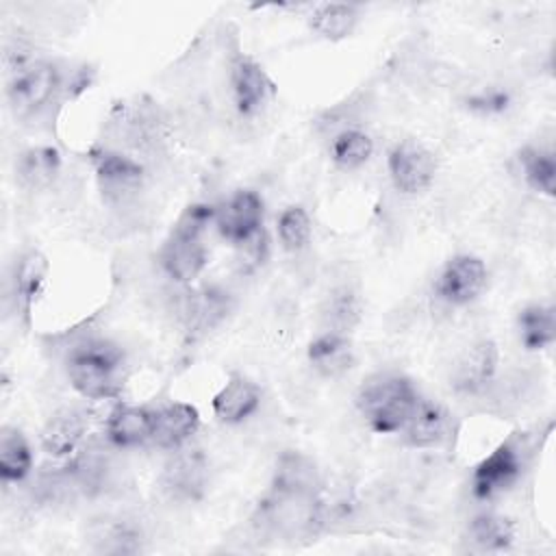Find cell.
<instances>
[{
  "mask_svg": "<svg viewBox=\"0 0 556 556\" xmlns=\"http://www.w3.org/2000/svg\"><path fill=\"white\" fill-rule=\"evenodd\" d=\"M254 530L274 541L304 543L324 528L321 482L313 460L300 452H285L252 513Z\"/></svg>",
  "mask_w": 556,
  "mask_h": 556,
  "instance_id": "6da1fadb",
  "label": "cell"
},
{
  "mask_svg": "<svg viewBox=\"0 0 556 556\" xmlns=\"http://www.w3.org/2000/svg\"><path fill=\"white\" fill-rule=\"evenodd\" d=\"M122 350L98 337L76 341L65 356L67 380L87 400L115 397L122 389Z\"/></svg>",
  "mask_w": 556,
  "mask_h": 556,
  "instance_id": "7a4b0ae2",
  "label": "cell"
},
{
  "mask_svg": "<svg viewBox=\"0 0 556 556\" xmlns=\"http://www.w3.org/2000/svg\"><path fill=\"white\" fill-rule=\"evenodd\" d=\"M211 222H215L211 204L195 202L180 213L159 252V263L172 280L187 285L202 274L208 258L204 232Z\"/></svg>",
  "mask_w": 556,
  "mask_h": 556,
  "instance_id": "3957f363",
  "label": "cell"
},
{
  "mask_svg": "<svg viewBox=\"0 0 556 556\" xmlns=\"http://www.w3.org/2000/svg\"><path fill=\"white\" fill-rule=\"evenodd\" d=\"M419 397V391L406 376L380 371L363 380L356 391V406L374 432L395 434L406 426Z\"/></svg>",
  "mask_w": 556,
  "mask_h": 556,
  "instance_id": "277c9868",
  "label": "cell"
},
{
  "mask_svg": "<svg viewBox=\"0 0 556 556\" xmlns=\"http://www.w3.org/2000/svg\"><path fill=\"white\" fill-rule=\"evenodd\" d=\"M63 89L61 70L50 61H33L13 74L9 104L15 117H33L48 109Z\"/></svg>",
  "mask_w": 556,
  "mask_h": 556,
  "instance_id": "5b68a950",
  "label": "cell"
},
{
  "mask_svg": "<svg viewBox=\"0 0 556 556\" xmlns=\"http://www.w3.org/2000/svg\"><path fill=\"white\" fill-rule=\"evenodd\" d=\"M526 465L523 443L517 437L500 443L482 458L471 473V493L476 500H493L506 493L521 478Z\"/></svg>",
  "mask_w": 556,
  "mask_h": 556,
  "instance_id": "8992f818",
  "label": "cell"
},
{
  "mask_svg": "<svg viewBox=\"0 0 556 556\" xmlns=\"http://www.w3.org/2000/svg\"><path fill=\"white\" fill-rule=\"evenodd\" d=\"M389 178L393 187L404 195H417L426 191L437 174L434 154L415 139L397 141L387 156Z\"/></svg>",
  "mask_w": 556,
  "mask_h": 556,
  "instance_id": "52a82bcc",
  "label": "cell"
},
{
  "mask_svg": "<svg viewBox=\"0 0 556 556\" xmlns=\"http://www.w3.org/2000/svg\"><path fill=\"white\" fill-rule=\"evenodd\" d=\"M486 285V265L471 254L452 256L437 276L434 293L450 306L469 304Z\"/></svg>",
  "mask_w": 556,
  "mask_h": 556,
  "instance_id": "ba28073f",
  "label": "cell"
},
{
  "mask_svg": "<svg viewBox=\"0 0 556 556\" xmlns=\"http://www.w3.org/2000/svg\"><path fill=\"white\" fill-rule=\"evenodd\" d=\"M91 163L106 202L122 204L139 191L143 180V167L132 156L115 150H96L91 154Z\"/></svg>",
  "mask_w": 556,
  "mask_h": 556,
  "instance_id": "9c48e42d",
  "label": "cell"
},
{
  "mask_svg": "<svg viewBox=\"0 0 556 556\" xmlns=\"http://www.w3.org/2000/svg\"><path fill=\"white\" fill-rule=\"evenodd\" d=\"M263 224V200L256 191L241 189L215 206V226L232 243L252 241Z\"/></svg>",
  "mask_w": 556,
  "mask_h": 556,
  "instance_id": "30bf717a",
  "label": "cell"
},
{
  "mask_svg": "<svg viewBox=\"0 0 556 556\" xmlns=\"http://www.w3.org/2000/svg\"><path fill=\"white\" fill-rule=\"evenodd\" d=\"M208 480V465L200 450L195 447H176L169 460L163 467V489L169 493V497L180 502H193L198 500Z\"/></svg>",
  "mask_w": 556,
  "mask_h": 556,
  "instance_id": "8fae6325",
  "label": "cell"
},
{
  "mask_svg": "<svg viewBox=\"0 0 556 556\" xmlns=\"http://www.w3.org/2000/svg\"><path fill=\"white\" fill-rule=\"evenodd\" d=\"M198 428L200 415L195 406L187 402H169L154 408V432L150 443L163 450H176L182 447Z\"/></svg>",
  "mask_w": 556,
  "mask_h": 556,
  "instance_id": "7c38bea8",
  "label": "cell"
},
{
  "mask_svg": "<svg viewBox=\"0 0 556 556\" xmlns=\"http://www.w3.org/2000/svg\"><path fill=\"white\" fill-rule=\"evenodd\" d=\"M230 87L237 111L241 115H252L267 102L274 85L256 61L239 56L230 67Z\"/></svg>",
  "mask_w": 556,
  "mask_h": 556,
  "instance_id": "4fadbf2b",
  "label": "cell"
},
{
  "mask_svg": "<svg viewBox=\"0 0 556 556\" xmlns=\"http://www.w3.org/2000/svg\"><path fill=\"white\" fill-rule=\"evenodd\" d=\"M48 274V261L39 250H26L17 256L11 274V295L15 302V311L28 324L33 304L43 289Z\"/></svg>",
  "mask_w": 556,
  "mask_h": 556,
  "instance_id": "5bb4252c",
  "label": "cell"
},
{
  "mask_svg": "<svg viewBox=\"0 0 556 556\" xmlns=\"http://www.w3.org/2000/svg\"><path fill=\"white\" fill-rule=\"evenodd\" d=\"M261 389L243 374H230L224 387L213 395V413L224 424H239L256 413Z\"/></svg>",
  "mask_w": 556,
  "mask_h": 556,
  "instance_id": "9a60e30c",
  "label": "cell"
},
{
  "mask_svg": "<svg viewBox=\"0 0 556 556\" xmlns=\"http://www.w3.org/2000/svg\"><path fill=\"white\" fill-rule=\"evenodd\" d=\"M402 434L410 447H437L450 434V415L439 402L419 397Z\"/></svg>",
  "mask_w": 556,
  "mask_h": 556,
  "instance_id": "2e32d148",
  "label": "cell"
},
{
  "mask_svg": "<svg viewBox=\"0 0 556 556\" xmlns=\"http://www.w3.org/2000/svg\"><path fill=\"white\" fill-rule=\"evenodd\" d=\"M497 348L493 341L473 343L454 369V387L463 393H480L495 378Z\"/></svg>",
  "mask_w": 556,
  "mask_h": 556,
  "instance_id": "e0dca14e",
  "label": "cell"
},
{
  "mask_svg": "<svg viewBox=\"0 0 556 556\" xmlns=\"http://www.w3.org/2000/svg\"><path fill=\"white\" fill-rule=\"evenodd\" d=\"M154 408L117 406L106 419V439L117 447H135L152 441Z\"/></svg>",
  "mask_w": 556,
  "mask_h": 556,
  "instance_id": "ac0fdd59",
  "label": "cell"
},
{
  "mask_svg": "<svg viewBox=\"0 0 556 556\" xmlns=\"http://www.w3.org/2000/svg\"><path fill=\"white\" fill-rule=\"evenodd\" d=\"M87 432V417L80 408L56 410L41 430V445L52 456H70Z\"/></svg>",
  "mask_w": 556,
  "mask_h": 556,
  "instance_id": "d6986e66",
  "label": "cell"
},
{
  "mask_svg": "<svg viewBox=\"0 0 556 556\" xmlns=\"http://www.w3.org/2000/svg\"><path fill=\"white\" fill-rule=\"evenodd\" d=\"M308 361L313 369L326 378H337L345 374L354 363V352L348 334L324 330L311 341Z\"/></svg>",
  "mask_w": 556,
  "mask_h": 556,
  "instance_id": "ffe728a7",
  "label": "cell"
},
{
  "mask_svg": "<svg viewBox=\"0 0 556 556\" xmlns=\"http://www.w3.org/2000/svg\"><path fill=\"white\" fill-rule=\"evenodd\" d=\"M61 169V154L50 146H35L17 156L15 174L22 187L39 191L52 185Z\"/></svg>",
  "mask_w": 556,
  "mask_h": 556,
  "instance_id": "44dd1931",
  "label": "cell"
},
{
  "mask_svg": "<svg viewBox=\"0 0 556 556\" xmlns=\"http://www.w3.org/2000/svg\"><path fill=\"white\" fill-rule=\"evenodd\" d=\"M519 339L526 350H545L556 341V313L549 304H530L517 317Z\"/></svg>",
  "mask_w": 556,
  "mask_h": 556,
  "instance_id": "7402d4cb",
  "label": "cell"
},
{
  "mask_svg": "<svg viewBox=\"0 0 556 556\" xmlns=\"http://www.w3.org/2000/svg\"><path fill=\"white\" fill-rule=\"evenodd\" d=\"M33 452L26 437L11 426L0 434V476L4 482H20L30 473Z\"/></svg>",
  "mask_w": 556,
  "mask_h": 556,
  "instance_id": "603a6c76",
  "label": "cell"
},
{
  "mask_svg": "<svg viewBox=\"0 0 556 556\" xmlns=\"http://www.w3.org/2000/svg\"><path fill=\"white\" fill-rule=\"evenodd\" d=\"M469 541L482 552H502L515 541L513 523L495 513H480L469 521Z\"/></svg>",
  "mask_w": 556,
  "mask_h": 556,
  "instance_id": "cb8c5ba5",
  "label": "cell"
},
{
  "mask_svg": "<svg viewBox=\"0 0 556 556\" xmlns=\"http://www.w3.org/2000/svg\"><path fill=\"white\" fill-rule=\"evenodd\" d=\"M358 24V11L354 4L328 2L319 4L311 15V28L330 41L345 39Z\"/></svg>",
  "mask_w": 556,
  "mask_h": 556,
  "instance_id": "d4e9b609",
  "label": "cell"
},
{
  "mask_svg": "<svg viewBox=\"0 0 556 556\" xmlns=\"http://www.w3.org/2000/svg\"><path fill=\"white\" fill-rule=\"evenodd\" d=\"M523 180L536 193L552 198L556 193V161L552 150L528 146L519 152Z\"/></svg>",
  "mask_w": 556,
  "mask_h": 556,
  "instance_id": "484cf974",
  "label": "cell"
},
{
  "mask_svg": "<svg viewBox=\"0 0 556 556\" xmlns=\"http://www.w3.org/2000/svg\"><path fill=\"white\" fill-rule=\"evenodd\" d=\"M228 313V298L217 289H202L187 298L185 319L193 330H208L224 319Z\"/></svg>",
  "mask_w": 556,
  "mask_h": 556,
  "instance_id": "4316f807",
  "label": "cell"
},
{
  "mask_svg": "<svg viewBox=\"0 0 556 556\" xmlns=\"http://www.w3.org/2000/svg\"><path fill=\"white\" fill-rule=\"evenodd\" d=\"M374 154V141L358 128H345L334 135L330 143L332 163L341 169H358Z\"/></svg>",
  "mask_w": 556,
  "mask_h": 556,
  "instance_id": "83f0119b",
  "label": "cell"
},
{
  "mask_svg": "<svg viewBox=\"0 0 556 556\" xmlns=\"http://www.w3.org/2000/svg\"><path fill=\"white\" fill-rule=\"evenodd\" d=\"M358 317H361V304L352 289L341 287L330 293L326 311H324V319L328 326L326 330L348 334L356 326Z\"/></svg>",
  "mask_w": 556,
  "mask_h": 556,
  "instance_id": "f1b7e54d",
  "label": "cell"
},
{
  "mask_svg": "<svg viewBox=\"0 0 556 556\" xmlns=\"http://www.w3.org/2000/svg\"><path fill=\"white\" fill-rule=\"evenodd\" d=\"M278 239L285 250L300 252L311 239V219L302 206H287L278 217Z\"/></svg>",
  "mask_w": 556,
  "mask_h": 556,
  "instance_id": "f546056e",
  "label": "cell"
},
{
  "mask_svg": "<svg viewBox=\"0 0 556 556\" xmlns=\"http://www.w3.org/2000/svg\"><path fill=\"white\" fill-rule=\"evenodd\" d=\"M98 552L106 554H132L139 549V532L128 521H109L104 528L96 534Z\"/></svg>",
  "mask_w": 556,
  "mask_h": 556,
  "instance_id": "4dcf8cb0",
  "label": "cell"
},
{
  "mask_svg": "<svg viewBox=\"0 0 556 556\" xmlns=\"http://www.w3.org/2000/svg\"><path fill=\"white\" fill-rule=\"evenodd\" d=\"M467 104H469V109H473V111H478V113L491 115V113H502V111H506L508 104H510V96H508V91H504V89L491 87V89H484V91L471 96V98L467 100Z\"/></svg>",
  "mask_w": 556,
  "mask_h": 556,
  "instance_id": "1f68e13d",
  "label": "cell"
}]
</instances>
